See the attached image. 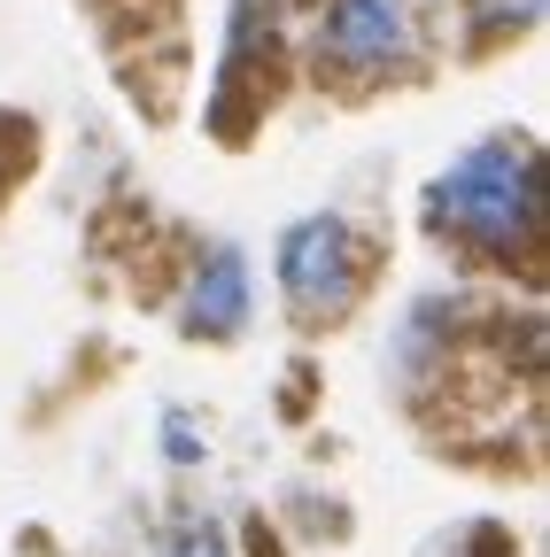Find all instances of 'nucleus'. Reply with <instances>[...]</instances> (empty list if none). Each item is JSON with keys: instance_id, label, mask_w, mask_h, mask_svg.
<instances>
[{"instance_id": "1", "label": "nucleus", "mask_w": 550, "mask_h": 557, "mask_svg": "<svg viewBox=\"0 0 550 557\" xmlns=\"http://www.w3.org/2000/svg\"><path fill=\"white\" fill-rule=\"evenodd\" d=\"M535 148L512 132L465 148L427 194V233L473 263H535Z\"/></svg>"}, {"instance_id": "4", "label": "nucleus", "mask_w": 550, "mask_h": 557, "mask_svg": "<svg viewBox=\"0 0 550 557\" xmlns=\"http://www.w3.org/2000/svg\"><path fill=\"white\" fill-rule=\"evenodd\" d=\"M241 318H248V263L233 248H210L194 263V287H186V325L225 341V333H241Z\"/></svg>"}, {"instance_id": "2", "label": "nucleus", "mask_w": 550, "mask_h": 557, "mask_svg": "<svg viewBox=\"0 0 550 557\" xmlns=\"http://www.w3.org/2000/svg\"><path fill=\"white\" fill-rule=\"evenodd\" d=\"M280 295H288V310L303 318V325H326V318H341L357 302V287H365V240L350 233V218H295L288 233H280Z\"/></svg>"}, {"instance_id": "3", "label": "nucleus", "mask_w": 550, "mask_h": 557, "mask_svg": "<svg viewBox=\"0 0 550 557\" xmlns=\"http://www.w3.org/2000/svg\"><path fill=\"white\" fill-rule=\"evenodd\" d=\"M318 62L341 78H388L411 62V9L403 0H326L318 24Z\"/></svg>"}, {"instance_id": "5", "label": "nucleus", "mask_w": 550, "mask_h": 557, "mask_svg": "<svg viewBox=\"0 0 550 557\" xmlns=\"http://www.w3.org/2000/svg\"><path fill=\"white\" fill-rule=\"evenodd\" d=\"M163 557H225V534H218V527H201V519H186V527H171Z\"/></svg>"}]
</instances>
